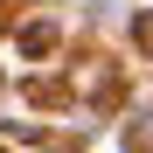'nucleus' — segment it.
Wrapping results in <instances>:
<instances>
[{"mask_svg":"<svg viewBox=\"0 0 153 153\" xmlns=\"http://www.w3.org/2000/svg\"><path fill=\"white\" fill-rule=\"evenodd\" d=\"M132 146H153V105H139V118H132Z\"/></svg>","mask_w":153,"mask_h":153,"instance_id":"f257e3e1","label":"nucleus"}]
</instances>
